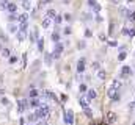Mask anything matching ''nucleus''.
I'll use <instances>...</instances> for the list:
<instances>
[{"mask_svg": "<svg viewBox=\"0 0 135 125\" xmlns=\"http://www.w3.org/2000/svg\"><path fill=\"white\" fill-rule=\"evenodd\" d=\"M105 77H107V72H105V70H97V78L99 80H105Z\"/></svg>", "mask_w": 135, "mask_h": 125, "instance_id": "b1692460", "label": "nucleus"}, {"mask_svg": "<svg viewBox=\"0 0 135 125\" xmlns=\"http://www.w3.org/2000/svg\"><path fill=\"white\" fill-rule=\"evenodd\" d=\"M28 22V14L27 13H22V14H17V23H27Z\"/></svg>", "mask_w": 135, "mask_h": 125, "instance_id": "1a4fd4ad", "label": "nucleus"}, {"mask_svg": "<svg viewBox=\"0 0 135 125\" xmlns=\"http://www.w3.org/2000/svg\"><path fill=\"white\" fill-rule=\"evenodd\" d=\"M28 38H30V41H32V42H36V41L39 39V36H38V28H35L33 31H30V33H28Z\"/></svg>", "mask_w": 135, "mask_h": 125, "instance_id": "9d476101", "label": "nucleus"}, {"mask_svg": "<svg viewBox=\"0 0 135 125\" xmlns=\"http://www.w3.org/2000/svg\"><path fill=\"white\" fill-rule=\"evenodd\" d=\"M2 56L10 59V56H11V50H10V49H3V50H2Z\"/></svg>", "mask_w": 135, "mask_h": 125, "instance_id": "bb28decb", "label": "nucleus"}, {"mask_svg": "<svg viewBox=\"0 0 135 125\" xmlns=\"http://www.w3.org/2000/svg\"><path fill=\"white\" fill-rule=\"evenodd\" d=\"M91 67H93V69H94V70H101V64H99L97 61H94V63H93V64H91Z\"/></svg>", "mask_w": 135, "mask_h": 125, "instance_id": "e433bc0d", "label": "nucleus"}, {"mask_svg": "<svg viewBox=\"0 0 135 125\" xmlns=\"http://www.w3.org/2000/svg\"><path fill=\"white\" fill-rule=\"evenodd\" d=\"M61 20H63V16H60V14H57V16H55V19H54V22L57 23V27L61 23Z\"/></svg>", "mask_w": 135, "mask_h": 125, "instance_id": "2f4dec72", "label": "nucleus"}, {"mask_svg": "<svg viewBox=\"0 0 135 125\" xmlns=\"http://www.w3.org/2000/svg\"><path fill=\"white\" fill-rule=\"evenodd\" d=\"M111 88L116 89V91L121 89V81H119V80H113V81H111Z\"/></svg>", "mask_w": 135, "mask_h": 125, "instance_id": "412c9836", "label": "nucleus"}, {"mask_svg": "<svg viewBox=\"0 0 135 125\" xmlns=\"http://www.w3.org/2000/svg\"><path fill=\"white\" fill-rule=\"evenodd\" d=\"M27 122H28V124H35V122H38L36 114H35V113H33V114H28V116H27Z\"/></svg>", "mask_w": 135, "mask_h": 125, "instance_id": "a211bd4d", "label": "nucleus"}, {"mask_svg": "<svg viewBox=\"0 0 135 125\" xmlns=\"http://www.w3.org/2000/svg\"><path fill=\"white\" fill-rule=\"evenodd\" d=\"M55 16H57V11H55V9L49 8L47 11H46V17H49V19H52V20H54V19H55Z\"/></svg>", "mask_w": 135, "mask_h": 125, "instance_id": "4468645a", "label": "nucleus"}, {"mask_svg": "<svg viewBox=\"0 0 135 125\" xmlns=\"http://www.w3.org/2000/svg\"><path fill=\"white\" fill-rule=\"evenodd\" d=\"M64 122L69 124V125L74 124V113H72V110H68L66 111V114H64Z\"/></svg>", "mask_w": 135, "mask_h": 125, "instance_id": "423d86ee", "label": "nucleus"}, {"mask_svg": "<svg viewBox=\"0 0 135 125\" xmlns=\"http://www.w3.org/2000/svg\"><path fill=\"white\" fill-rule=\"evenodd\" d=\"M122 34H126V36H135V28H122Z\"/></svg>", "mask_w": 135, "mask_h": 125, "instance_id": "ddd939ff", "label": "nucleus"}, {"mask_svg": "<svg viewBox=\"0 0 135 125\" xmlns=\"http://www.w3.org/2000/svg\"><path fill=\"white\" fill-rule=\"evenodd\" d=\"M71 31H72V30L69 28V27H66V28H64V34H71Z\"/></svg>", "mask_w": 135, "mask_h": 125, "instance_id": "49530a36", "label": "nucleus"}, {"mask_svg": "<svg viewBox=\"0 0 135 125\" xmlns=\"http://www.w3.org/2000/svg\"><path fill=\"white\" fill-rule=\"evenodd\" d=\"M8 5H10V0H0V9H7Z\"/></svg>", "mask_w": 135, "mask_h": 125, "instance_id": "cd10ccee", "label": "nucleus"}, {"mask_svg": "<svg viewBox=\"0 0 135 125\" xmlns=\"http://www.w3.org/2000/svg\"><path fill=\"white\" fill-rule=\"evenodd\" d=\"M52 23V19H49V17H44L43 19V28H49Z\"/></svg>", "mask_w": 135, "mask_h": 125, "instance_id": "aec40b11", "label": "nucleus"}, {"mask_svg": "<svg viewBox=\"0 0 135 125\" xmlns=\"http://www.w3.org/2000/svg\"><path fill=\"white\" fill-rule=\"evenodd\" d=\"M108 45H111V47H116V45H118V42H116V41H108Z\"/></svg>", "mask_w": 135, "mask_h": 125, "instance_id": "a18cd8bd", "label": "nucleus"}, {"mask_svg": "<svg viewBox=\"0 0 135 125\" xmlns=\"http://www.w3.org/2000/svg\"><path fill=\"white\" fill-rule=\"evenodd\" d=\"M83 111H85V114H86L88 117H91V116H93V113H91V110H90V108H85Z\"/></svg>", "mask_w": 135, "mask_h": 125, "instance_id": "a19ab883", "label": "nucleus"}, {"mask_svg": "<svg viewBox=\"0 0 135 125\" xmlns=\"http://www.w3.org/2000/svg\"><path fill=\"white\" fill-rule=\"evenodd\" d=\"M127 2H129V3H130V2H133V0H127Z\"/></svg>", "mask_w": 135, "mask_h": 125, "instance_id": "3c124183", "label": "nucleus"}, {"mask_svg": "<svg viewBox=\"0 0 135 125\" xmlns=\"http://www.w3.org/2000/svg\"><path fill=\"white\" fill-rule=\"evenodd\" d=\"M27 108H30V105H28V100H25V99L17 100V113H24Z\"/></svg>", "mask_w": 135, "mask_h": 125, "instance_id": "f03ea898", "label": "nucleus"}, {"mask_svg": "<svg viewBox=\"0 0 135 125\" xmlns=\"http://www.w3.org/2000/svg\"><path fill=\"white\" fill-rule=\"evenodd\" d=\"M49 3H52V0H43V3H41V6H43V5H49Z\"/></svg>", "mask_w": 135, "mask_h": 125, "instance_id": "de8ad7c7", "label": "nucleus"}, {"mask_svg": "<svg viewBox=\"0 0 135 125\" xmlns=\"http://www.w3.org/2000/svg\"><path fill=\"white\" fill-rule=\"evenodd\" d=\"M36 125H49V124H47V121L41 119V121H38V122H36Z\"/></svg>", "mask_w": 135, "mask_h": 125, "instance_id": "79ce46f5", "label": "nucleus"}, {"mask_svg": "<svg viewBox=\"0 0 135 125\" xmlns=\"http://www.w3.org/2000/svg\"><path fill=\"white\" fill-rule=\"evenodd\" d=\"M22 8H24L25 11H28L32 8V5H30V0H22Z\"/></svg>", "mask_w": 135, "mask_h": 125, "instance_id": "5701e85b", "label": "nucleus"}, {"mask_svg": "<svg viewBox=\"0 0 135 125\" xmlns=\"http://www.w3.org/2000/svg\"><path fill=\"white\" fill-rule=\"evenodd\" d=\"M10 63H11V64H16V63H17V58H16V56H10Z\"/></svg>", "mask_w": 135, "mask_h": 125, "instance_id": "37998d69", "label": "nucleus"}, {"mask_svg": "<svg viewBox=\"0 0 135 125\" xmlns=\"http://www.w3.org/2000/svg\"><path fill=\"white\" fill-rule=\"evenodd\" d=\"M111 2H113L115 5H118V3H119V0H111Z\"/></svg>", "mask_w": 135, "mask_h": 125, "instance_id": "8fccbe9b", "label": "nucleus"}, {"mask_svg": "<svg viewBox=\"0 0 135 125\" xmlns=\"http://www.w3.org/2000/svg\"><path fill=\"white\" fill-rule=\"evenodd\" d=\"M93 9H94V13H99V11H101V5H99V3H97V5H96V6H94V8H93Z\"/></svg>", "mask_w": 135, "mask_h": 125, "instance_id": "c03bdc74", "label": "nucleus"}, {"mask_svg": "<svg viewBox=\"0 0 135 125\" xmlns=\"http://www.w3.org/2000/svg\"><path fill=\"white\" fill-rule=\"evenodd\" d=\"M116 119H118V116H116L113 111L107 113V122H108V124H115V122H116Z\"/></svg>", "mask_w": 135, "mask_h": 125, "instance_id": "9b49d317", "label": "nucleus"}, {"mask_svg": "<svg viewBox=\"0 0 135 125\" xmlns=\"http://www.w3.org/2000/svg\"><path fill=\"white\" fill-rule=\"evenodd\" d=\"M7 11H8V13H16V11H17V5L13 3V2H10V5L7 6Z\"/></svg>", "mask_w": 135, "mask_h": 125, "instance_id": "f3484780", "label": "nucleus"}, {"mask_svg": "<svg viewBox=\"0 0 135 125\" xmlns=\"http://www.w3.org/2000/svg\"><path fill=\"white\" fill-rule=\"evenodd\" d=\"M17 30H19V28H17L16 23H10V25H8V31L10 33H17Z\"/></svg>", "mask_w": 135, "mask_h": 125, "instance_id": "4be33fe9", "label": "nucleus"}, {"mask_svg": "<svg viewBox=\"0 0 135 125\" xmlns=\"http://www.w3.org/2000/svg\"><path fill=\"white\" fill-rule=\"evenodd\" d=\"M35 114H36V117H38V121H41V119H47L49 116H50V108H49V105H46V103H43L39 106V108L36 110V113H35Z\"/></svg>", "mask_w": 135, "mask_h": 125, "instance_id": "f257e3e1", "label": "nucleus"}, {"mask_svg": "<svg viewBox=\"0 0 135 125\" xmlns=\"http://www.w3.org/2000/svg\"><path fill=\"white\" fill-rule=\"evenodd\" d=\"M63 19H64V20H66V22H71V20H72V16H71V14H69V13H66V14H64V16H63Z\"/></svg>", "mask_w": 135, "mask_h": 125, "instance_id": "4c0bfd02", "label": "nucleus"}, {"mask_svg": "<svg viewBox=\"0 0 135 125\" xmlns=\"http://www.w3.org/2000/svg\"><path fill=\"white\" fill-rule=\"evenodd\" d=\"M79 91H80V94H85V92L88 91V86L85 85V83H80V86H79Z\"/></svg>", "mask_w": 135, "mask_h": 125, "instance_id": "c85d7f7f", "label": "nucleus"}, {"mask_svg": "<svg viewBox=\"0 0 135 125\" xmlns=\"http://www.w3.org/2000/svg\"><path fill=\"white\" fill-rule=\"evenodd\" d=\"M38 94H39V92H38L35 88H32V89H30V99H36V97H38Z\"/></svg>", "mask_w": 135, "mask_h": 125, "instance_id": "7c9ffc66", "label": "nucleus"}, {"mask_svg": "<svg viewBox=\"0 0 135 125\" xmlns=\"http://www.w3.org/2000/svg\"><path fill=\"white\" fill-rule=\"evenodd\" d=\"M8 20L13 23V22H17V14L16 13H10V16H8Z\"/></svg>", "mask_w": 135, "mask_h": 125, "instance_id": "a878e982", "label": "nucleus"}, {"mask_svg": "<svg viewBox=\"0 0 135 125\" xmlns=\"http://www.w3.org/2000/svg\"><path fill=\"white\" fill-rule=\"evenodd\" d=\"M85 66H86V59H85V58H80L79 61H77V72L82 74V72L85 70Z\"/></svg>", "mask_w": 135, "mask_h": 125, "instance_id": "0eeeda50", "label": "nucleus"}, {"mask_svg": "<svg viewBox=\"0 0 135 125\" xmlns=\"http://www.w3.org/2000/svg\"><path fill=\"white\" fill-rule=\"evenodd\" d=\"M79 103H80V106L82 108H88V105H90V100H88L86 97H80V100H79Z\"/></svg>", "mask_w": 135, "mask_h": 125, "instance_id": "2eb2a0df", "label": "nucleus"}, {"mask_svg": "<svg viewBox=\"0 0 135 125\" xmlns=\"http://www.w3.org/2000/svg\"><path fill=\"white\" fill-rule=\"evenodd\" d=\"M132 125H135V122H133V124H132Z\"/></svg>", "mask_w": 135, "mask_h": 125, "instance_id": "864d4df0", "label": "nucleus"}, {"mask_svg": "<svg viewBox=\"0 0 135 125\" xmlns=\"http://www.w3.org/2000/svg\"><path fill=\"white\" fill-rule=\"evenodd\" d=\"M36 44H38L39 52H44V41H43V38H39V39L36 41Z\"/></svg>", "mask_w": 135, "mask_h": 125, "instance_id": "393cba45", "label": "nucleus"}, {"mask_svg": "<svg viewBox=\"0 0 135 125\" xmlns=\"http://www.w3.org/2000/svg\"><path fill=\"white\" fill-rule=\"evenodd\" d=\"M0 103H2L3 106H8V105H10V100H8L7 97H2V99H0Z\"/></svg>", "mask_w": 135, "mask_h": 125, "instance_id": "473e14b6", "label": "nucleus"}, {"mask_svg": "<svg viewBox=\"0 0 135 125\" xmlns=\"http://www.w3.org/2000/svg\"><path fill=\"white\" fill-rule=\"evenodd\" d=\"M119 13H121V16H127V9H126L124 6H121V8H119Z\"/></svg>", "mask_w": 135, "mask_h": 125, "instance_id": "ea45409f", "label": "nucleus"}, {"mask_svg": "<svg viewBox=\"0 0 135 125\" xmlns=\"http://www.w3.org/2000/svg\"><path fill=\"white\" fill-rule=\"evenodd\" d=\"M126 56H127V53H126V52H121L119 55H118V59H119V61H124Z\"/></svg>", "mask_w": 135, "mask_h": 125, "instance_id": "f704fd0d", "label": "nucleus"}, {"mask_svg": "<svg viewBox=\"0 0 135 125\" xmlns=\"http://www.w3.org/2000/svg\"><path fill=\"white\" fill-rule=\"evenodd\" d=\"M25 34H27V33L21 31V30H17V33H16V38H17V41H24V39H25Z\"/></svg>", "mask_w": 135, "mask_h": 125, "instance_id": "6ab92c4d", "label": "nucleus"}, {"mask_svg": "<svg viewBox=\"0 0 135 125\" xmlns=\"http://www.w3.org/2000/svg\"><path fill=\"white\" fill-rule=\"evenodd\" d=\"M64 50V45L61 44V42H58V44H55V49H54V53H52V58L54 59H58L60 58V55H61V52Z\"/></svg>", "mask_w": 135, "mask_h": 125, "instance_id": "20e7f679", "label": "nucleus"}, {"mask_svg": "<svg viewBox=\"0 0 135 125\" xmlns=\"http://www.w3.org/2000/svg\"><path fill=\"white\" fill-rule=\"evenodd\" d=\"M28 105H30V108H39L41 105H43V102H41V100L36 97V99H30V102H28Z\"/></svg>", "mask_w": 135, "mask_h": 125, "instance_id": "6e6552de", "label": "nucleus"}, {"mask_svg": "<svg viewBox=\"0 0 135 125\" xmlns=\"http://www.w3.org/2000/svg\"><path fill=\"white\" fill-rule=\"evenodd\" d=\"M50 39H52V42H54V44H58V42H60V33L54 31V33H52V36H50Z\"/></svg>", "mask_w": 135, "mask_h": 125, "instance_id": "dca6fc26", "label": "nucleus"}, {"mask_svg": "<svg viewBox=\"0 0 135 125\" xmlns=\"http://www.w3.org/2000/svg\"><path fill=\"white\" fill-rule=\"evenodd\" d=\"M107 96L113 100V102H119V99H121V97H119V92L116 91V89H113V88H110L108 91H107Z\"/></svg>", "mask_w": 135, "mask_h": 125, "instance_id": "39448f33", "label": "nucleus"}, {"mask_svg": "<svg viewBox=\"0 0 135 125\" xmlns=\"http://www.w3.org/2000/svg\"><path fill=\"white\" fill-rule=\"evenodd\" d=\"M21 125H25V119H21V122H19Z\"/></svg>", "mask_w": 135, "mask_h": 125, "instance_id": "09e8293b", "label": "nucleus"}, {"mask_svg": "<svg viewBox=\"0 0 135 125\" xmlns=\"http://www.w3.org/2000/svg\"><path fill=\"white\" fill-rule=\"evenodd\" d=\"M97 97V92L94 91V89H88V91H86V99L88 100H94Z\"/></svg>", "mask_w": 135, "mask_h": 125, "instance_id": "f8f14e48", "label": "nucleus"}, {"mask_svg": "<svg viewBox=\"0 0 135 125\" xmlns=\"http://www.w3.org/2000/svg\"><path fill=\"white\" fill-rule=\"evenodd\" d=\"M130 75H132V69H130V66H122V67H121L119 77H121L122 80H127Z\"/></svg>", "mask_w": 135, "mask_h": 125, "instance_id": "7ed1b4c3", "label": "nucleus"}, {"mask_svg": "<svg viewBox=\"0 0 135 125\" xmlns=\"http://www.w3.org/2000/svg\"><path fill=\"white\" fill-rule=\"evenodd\" d=\"M46 64H52V55H49V53H46Z\"/></svg>", "mask_w": 135, "mask_h": 125, "instance_id": "c9c22d12", "label": "nucleus"}, {"mask_svg": "<svg viewBox=\"0 0 135 125\" xmlns=\"http://www.w3.org/2000/svg\"><path fill=\"white\" fill-rule=\"evenodd\" d=\"M19 30H21V31H24V33H27V31H28V22H27V23H21Z\"/></svg>", "mask_w": 135, "mask_h": 125, "instance_id": "c756f323", "label": "nucleus"}, {"mask_svg": "<svg viewBox=\"0 0 135 125\" xmlns=\"http://www.w3.org/2000/svg\"><path fill=\"white\" fill-rule=\"evenodd\" d=\"M30 125H36V124H30Z\"/></svg>", "mask_w": 135, "mask_h": 125, "instance_id": "603ef678", "label": "nucleus"}, {"mask_svg": "<svg viewBox=\"0 0 135 125\" xmlns=\"http://www.w3.org/2000/svg\"><path fill=\"white\" fill-rule=\"evenodd\" d=\"M127 19L135 22V11H132V13H127Z\"/></svg>", "mask_w": 135, "mask_h": 125, "instance_id": "72a5a7b5", "label": "nucleus"}, {"mask_svg": "<svg viewBox=\"0 0 135 125\" xmlns=\"http://www.w3.org/2000/svg\"><path fill=\"white\" fill-rule=\"evenodd\" d=\"M88 5H90L91 8H94L96 5H97V2H96V0H88Z\"/></svg>", "mask_w": 135, "mask_h": 125, "instance_id": "58836bf2", "label": "nucleus"}]
</instances>
